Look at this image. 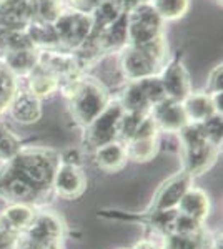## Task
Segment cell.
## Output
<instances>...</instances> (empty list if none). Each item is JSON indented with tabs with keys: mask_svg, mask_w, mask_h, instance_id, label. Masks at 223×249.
I'll return each mask as SVG.
<instances>
[{
	"mask_svg": "<svg viewBox=\"0 0 223 249\" xmlns=\"http://www.w3.org/2000/svg\"><path fill=\"white\" fill-rule=\"evenodd\" d=\"M163 55V43L160 37L153 38L145 45H133L123 57V70L130 80L148 78L155 71L157 63Z\"/></svg>",
	"mask_w": 223,
	"mask_h": 249,
	"instance_id": "1",
	"label": "cell"
},
{
	"mask_svg": "<svg viewBox=\"0 0 223 249\" xmlns=\"http://www.w3.org/2000/svg\"><path fill=\"white\" fill-rule=\"evenodd\" d=\"M162 18L153 5L143 2L130 10L127 18V40L133 45H145L158 37Z\"/></svg>",
	"mask_w": 223,
	"mask_h": 249,
	"instance_id": "2",
	"label": "cell"
},
{
	"mask_svg": "<svg viewBox=\"0 0 223 249\" xmlns=\"http://www.w3.org/2000/svg\"><path fill=\"white\" fill-rule=\"evenodd\" d=\"M107 107V95L102 87L85 82L74 91V113L82 123H92Z\"/></svg>",
	"mask_w": 223,
	"mask_h": 249,
	"instance_id": "3",
	"label": "cell"
},
{
	"mask_svg": "<svg viewBox=\"0 0 223 249\" xmlns=\"http://www.w3.org/2000/svg\"><path fill=\"white\" fill-rule=\"evenodd\" d=\"M92 27L93 20L88 15L75 12V14H60L55 18L54 29L59 42H63L68 47H80L90 37Z\"/></svg>",
	"mask_w": 223,
	"mask_h": 249,
	"instance_id": "4",
	"label": "cell"
},
{
	"mask_svg": "<svg viewBox=\"0 0 223 249\" xmlns=\"http://www.w3.org/2000/svg\"><path fill=\"white\" fill-rule=\"evenodd\" d=\"M15 170L32 184H45L54 178V166L42 155H22L15 160Z\"/></svg>",
	"mask_w": 223,
	"mask_h": 249,
	"instance_id": "5",
	"label": "cell"
},
{
	"mask_svg": "<svg viewBox=\"0 0 223 249\" xmlns=\"http://www.w3.org/2000/svg\"><path fill=\"white\" fill-rule=\"evenodd\" d=\"M32 17L30 0H5L0 3V29L20 30L30 23Z\"/></svg>",
	"mask_w": 223,
	"mask_h": 249,
	"instance_id": "6",
	"label": "cell"
},
{
	"mask_svg": "<svg viewBox=\"0 0 223 249\" xmlns=\"http://www.w3.org/2000/svg\"><path fill=\"white\" fill-rule=\"evenodd\" d=\"M123 115L120 105L105 107L103 111L92 122V142L100 146L112 142L115 133L119 131L120 118Z\"/></svg>",
	"mask_w": 223,
	"mask_h": 249,
	"instance_id": "7",
	"label": "cell"
},
{
	"mask_svg": "<svg viewBox=\"0 0 223 249\" xmlns=\"http://www.w3.org/2000/svg\"><path fill=\"white\" fill-rule=\"evenodd\" d=\"M155 122L160 124L162 128L165 130H182L183 126H186V113L183 110V105L177 102V100H172V98H165L162 102L155 103Z\"/></svg>",
	"mask_w": 223,
	"mask_h": 249,
	"instance_id": "8",
	"label": "cell"
},
{
	"mask_svg": "<svg viewBox=\"0 0 223 249\" xmlns=\"http://www.w3.org/2000/svg\"><path fill=\"white\" fill-rule=\"evenodd\" d=\"M163 85L165 95L172 100H183L190 93V82L188 75H186L185 68L182 63H172L167 70H165L163 78L160 80Z\"/></svg>",
	"mask_w": 223,
	"mask_h": 249,
	"instance_id": "9",
	"label": "cell"
},
{
	"mask_svg": "<svg viewBox=\"0 0 223 249\" xmlns=\"http://www.w3.org/2000/svg\"><path fill=\"white\" fill-rule=\"evenodd\" d=\"M55 176V186L59 193L62 196L72 198V196L80 195L83 190L85 179L74 164H63L62 168H59L57 173H54Z\"/></svg>",
	"mask_w": 223,
	"mask_h": 249,
	"instance_id": "10",
	"label": "cell"
},
{
	"mask_svg": "<svg viewBox=\"0 0 223 249\" xmlns=\"http://www.w3.org/2000/svg\"><path fill=\"white\" fill-rule=\"evenodd\" d=\"M12 115L20 123H34L40 118V103L39 96L34 93H22L12 98Z\"/></svg>",
	"mask_w": 223,
	"mask_h": 249,
	"instance_id": "11",
	"label": "cell"
},
{
	"mask_svg": "<svg viewBox=\"0 0 223 249\" xmlns=\"http://www.w3.org/2000/svg\"><path fill=\"white\" fill-rule=\"evenodd\" d=\"M185 105L183 110L186 113V118L193 120V122H205L210 116H213L215 108L212 96L205 93H192L185 96Z\"/></svg>",
	"mask_w": 223,
	"mask_h": 249,
	"instance_id": "12",
	"label": "cell"
},
{
	"mask_svg": "<svg viewBox=\"0 0 223 249\" xmlns=\"http://www.w3.org/2000/svg\"><path fill=\"white\" fill-rule=\"evenodd\" d=\"M127 161V151L120 146L119 143L108 142L100 144L97 151V163L100 168L107 171H117Z\"/></svg>",
	"mask_w": 223,
	"mask_h": 249,
	"instance_id": "13",
	"label": "cell"
},
{
	"mask_svg": "<svg viewBox=\"0 0 223 249\" xmlns=\"http://www.w3.org/2000/svg\"><path fill=\"white\" fill-rule=\"evenodd\" d=\"M2 190L15 199H30L35 195V186L27 178H23L15 168L2 181Z\"/></svg>",
	"mask_w": 223,
	"mask_h": 249,
	"instance_id": "14",
	"label": "cell"
},
{
	"mask_svg": "<svg viewBox=\"0 0 223 249\" xmlns=\"http://www.w3.org/2000/svg\"><path fill=\"white\" fill-rule=\"evenodd\" d=\"M178 203H180L182 214L193 219H198L200 216H203L206 208H208L206 196L198 190H186Z\"/></svg>",
	"mask_w": 223,
	"mask_h": 249,
	"instance_id": "15",
	"label": "cell"
},
{
	"mask_svg": "<svg viewBox=\"0 0 223 249\" xmlns=\"http://www.w3.org/2000/svg\"><path fill=\"white\" fill-rule=\"evenodd\" d=\"M186 190H188V178L186 176H178V178L172 179L158 196V210H168V208L175 206Z\"/></svg>",
	"mask_w": 223,
	"mask_h": 249,
	"instance_id": "16",
	"label": "cell"
},
{
	"mask_svg": "<svg viewBox=\"0 0 223 249\" xmlns=\"http://www.w3.org/2000/svg\"><path fill=\"white\" fill-rule=\"evenodd\" d=\"M28 38L32 43H39V45H55L59 42L54 25L43 20H35L28 25Z\"/></svg>",
	"mask_w": 223,
	"mask_h": 249,
	"instance_id": "17",
	"label": "cell"
},
{
	"mask_svg": "<svg viewBox=\"0 0 223 249\" xmlns=\"http://www.w3.org/2000/svg\"><path fill=\"white\" fill-rule=\"evenodd\" d=\"M153 9L162 20H177L188 9V0H153Z\"/></svg>",
	"mask_w": 223,
	"mask_h": 249,
	"instance_id": "18",
	"label": "cell"
},
{
	"mask_svg": "<svg viewBox=\"0 0 223 249\" xmlns=\"http://www.w3.org/2000/svg\"><path fill=\"white\" fill-rule=\"evenodd\" d=\"M186 151H188V166L192 171L205 170L213 158L212 146H208L206 142L202 144H197V146H193V148H186Z\"/></svg>",
	"mask_w": 223,
	"mask_h": 249,
	"instance_id": "19",
	"label": "cell"
},
{
	"mask_svg": "<svg viewBox=\"0 0 223 249\" xmlns=\"http://www.w3.org/2000/svg\"><path fill=\"white\" fill-rule=\"evenodd\" d=\"M7 63H9V70L20 71V73L34 70L35 57H34V53H32V48L30 50L9 52V53H7Z\"/></svg>",
	"mask_w": 223,
	"mask_h": 249,
	"instance_id": "20",
	"label": "cell"
},
{
	"mask_svg": "<svg viewBox=\"0 0 223 249\" xmlns=\"http://www.w3.org/2000/svg\"><path fill=\"white\" fill-rule=\"evenodd\" d=\"M15 93V83L9 67L0 65V111H3L10 105Z\"/></svg>",
	"mask_w": 223,
	"mask_h": 249,
	"instance_id": "21",
	"label": "cell"
},
{
	"mask_svg": "<svg viewBox=\"0 0 223 249\" xmlns=\"http://www.w3.org/2000/svg\"><path fill=\"white\" fill-rule=\"evenodd\" d=\"M148 100L145 96L143 90H142L140 83H133V85L128 88V91L125 93V108L128 111H137V113H142V111L147 108Z\"/></svg>",
	"mask_w": 223,
	"mask_h": 249,
	"instance_id": "22",
	"label": "cell"
},
{
	"mask_svg": "<svg viewBox=\"0 0 223 249\" xmlns=\"http://www.w3.org/2000/svg\"><path fill=\"white\" fill-rule=\"evenodd\" d=\"M32 93L35 96H45L52 93L55 88V78L50 71H37V73L32 77Z\"/></svg>",
	"mask_w": 223,
	"mask_h": 249,
	"instance_id": "23",
	"label": "cell"
},
{
	"mask_svg": "<svg viewBox=\"0 0 223 249\" xmlns=\"http://www.w3.org/2000/svg\"><path fill=\"white\" fill-rule=\"evenodd\" d=\"M32 14H37L39 20L43 22H55L59 17V10H57L55 0H32Z\"/></svg>",
	"mask_w": 223,
	"mask_h": 249,
	"instance_id": "24",
	"label": "cell"
},
{
	"mask_svg": "<svg viewBox=\"0 0 223 249\" xmlns=\"http://www.w3.org/2000/svg\"><path fill=\"white\" fill-rule=\"evenodd\" d=\"M139 83H140L142 90H143L145 96H147L148 103H158V102H162V100L167 98L165 90H163V85H162L160 80L148 77V78H143Z\"/></svg>",
	"mask_w": 223,
	"mask_h": 249,
	"instance_id": "25",
	"label": "cell"
},
{
	"mask_svg": "<svg viewBox=\"0 0 223 249\" xmlns=\"http://www.w3.org/2000/svg\"><path fill=\"white\" fill-rule=\"evenodd\" d=\"M5 221L14 228H25L32 221V213L22 204H15L5 211Z\"/></svg>",
	"mask_w": 223,
	"mask_h": 249,
	"instance_id": "26",
	"label": "cell"
},
{
	"mask_svg": "<svg viewBox=\"0 0 223 249\" xmlns=\"http://www.w3.org/2000/svg\"><path fill=\"white\" fill-rule=\"evenodd\" d=\"M17 153V142L14 136L2 131L0 133V158H10Z\"/></svg>",
	"mask_w": 223,
	"mask_h": 249,
	"instance_id": "27",
	"label": "cell"
},
{
	"mask_svg": "<svg viewBox=\"0 0 223 249\" xmlns=\"http://www.w3.org/2000/svg\"><path fill=\"white\" fill-rule=\"evenodd\" d=\"M103 0H72V3L77 7L79 10H92V9H97V7L102 3Z\"/></svg>",
	"mask_w": 223,
	"mask_h": 249,
	"instance_id": "28",
	"label": "cell"
},
{
	"mask_svg": "<svg viewBox=\"0 0 223 249\" xmlns=\"http://www.w3.org/2000/svg\"><path fill=\"white\" fill-rule=\"evenodd\" d=\"M113 2L119 5V9L122 12H125V10H132V9H135L137 5H140V3H143L145 0H113Z\"/></svg>",
	"mask_w": 223,
	"mask_h": 249,
	"instance_id": "29",
	"label": "cell"
},
{
	"mask_svg": "<svg viewBox=\"0 0 223 249\" xmlns=\"http://www.w3.org/2000/svg\"><path fill=\"white\" fill-rule=\"evenodd\" d=\"M212 90H213V93L222 91V67H218L217 70H215V73L212 77Z\"/></svg>",
	"mask_w": 223,
	"mask_h": 249,
	"instance_id": "30",
	"label": "cell"
},
{
	"mask_svg": "<svg viewBox=\"0 0 223 249\" xmlns=\"http://www.w3.org/2000/svg\"><path fill=\"white\" fill-rule=\"evenodd\" d=\"M135 249H158V248L152 243H140V244H137Z\"/></svg>",
	"mask_w": 223,
	"mask_h": 249,
	"instance_id": "31",
	"label": "cell"
}]
</instances>
